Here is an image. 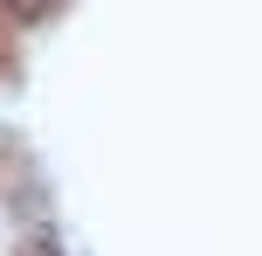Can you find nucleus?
Listing matches in <instances>:
<instances>
[{
  "label": "nucleus",
  "instance_id": "1",
  "mask_svg": "<svg viewBox=\"0 0 262 256\" xmlns=\"http://www.w3.org/2000/svg\"><path fill=\"white\" fill-rule=\"evenodd\" d=\"M0 208H7L21 229H41L49 222V187H41L35 146L21 132H0Z\"/></svg>",
  "mask_w": 262,
  "mask_h": 256
},
{
  "label": "nucleus",
  "instance_id": "2",
  "mask_svg": "<svg viewBox=\"0 0 262 256\" xmlns=\"http://www.w3.org/2000/svg\"><path fill=\"white\" fill-rule=\"evenodd\" d=\"M69 0H0V14L7 21H49V14H62Z\"/></svg>",
  "mask_w": 262,
  "mask_h": 256
},
{
  "label": "nucleus",
  "instance_id": "3",
  "mask_svg": "<svg viewBox=\"0 0 262 256\" xmlns=\"http://www.w3.org/2000/svg\"><path fill=\"white\" fill-rule=\"evenodd\" d=\"M21 76V49H14V21L0 14V83H14Z\"/></svg>",
  "mask_w": 262,
  "mask_h": 256
},
{
  "label": "nucleus",
  "instance_id": "4",
  "mask_svg": "<svg viewBox=\"0 0 262 256\" xmlns=\"http://www.w3.org/2000/svg\"><path fill=\"white\" fill-rule=\"evenodd\" d=\"M21 256H55V243H28V249H21Z\"/></svg>",
  "mask_w": 262,
  "mask_h": 256
}]
</instances>
